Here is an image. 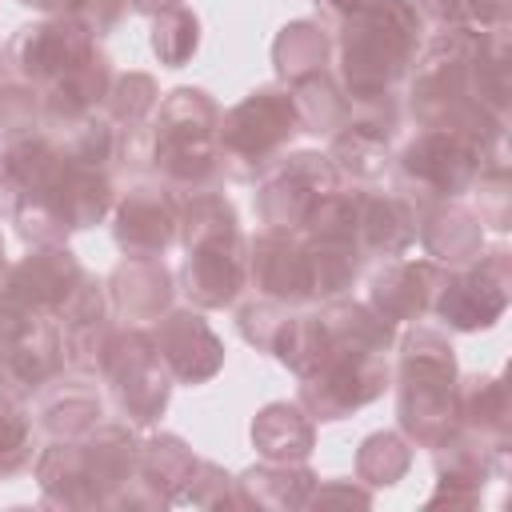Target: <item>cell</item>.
Returning a JSON list of instances; mask_svg holds the SVG:
<instances>
[{"label":"cell","mask_w":512,"mask_h":512,"mask_svg":"<svg viewBox=\"0 0 512 512\" xmlns=\"http://www.w3.org/2000/svg\"><path fill=\"white\" fill-rule=\"evenodd\" d=\"M4 68H8V64H4V52H0V80H4Z\"/></svg>","instance_id":"52"},{"label":"cell","mask_w":512,"mask_h":512,"mask_svg":"<svg viewBox=\"0 0 512 512\" xmlns=\"http://www.w3.org/2000/svg\"><path fill=\"white\" fill-rule=\"evenodd\" d=\"M304 240V264H308V296L312 300H336L344 296L364 268V256L352 240H332V236H308Z\"/></svg>","instance_id":"34"},{"label":"cell","mask_w":512,"mask_h":512,"mask_svg":"<svg viewBox=\"0 0 512 512\" xmlns=\"http://www.w3.org/2000/svg\"><path fill=\"white\" fill-rule=\"evenodd\" d=\"M128 0H76L72 8H68V16L76 20V24H84L96 40L100 36H108V32H116L120 28V20L128 16Z\"/></svg>","instance_id":"48"},{"label":"cell","mask_w":512,"mask_h":512,"mask_svg":"<svg viewBox=\"0 0 512 512\" xmlns=\"http://www.w3.org/2000/svg\"><path fill=\"white\" fill-rule=\"evenodd\" d=\"M36 460V424L24 400L0 392V476H16Z\"/></svg>","instance_id":"43"},{"label":"cell","mask_w":512,"mask_h":512,"mask_svg":"<svg viewBox=\"0 0 512 512\" xmlns=\"http://www.w3.org/2000/svg\"><path fill=\"white\" fill-rule=\"evenodd\" d=\"M216 128L220 104L204 88H172L148 120V172H156L172 196L220 188Z\"/></svg>","instance_id":"2"},{"label":"cell","mask_w":512,"mask_h":512,"mask_svg":"<svg viewBox=\"0 0 512 512\" xmlns=\"http://www.w3.org/2000/svg\"><path fill=\"white\" fill-rule=\"evenodd\" d=\"M272 68L280 84H300L332 68V32L320 20H292L272 40Z\"/></svg>","instance_id":"33"},{"label":"cell","mask_w":512,"mask_h":512,"mask_svg":"<svg viewBox=\"0 0 512 512\" xmlns=\"http://www.w3.org/2000/svg\"><path fill=\"white\" fill-rule=\"evenodd\" d=\"M272 356L296 372V376H308L324 356H328V340H324V328H320V316L316 312H292Z\"/></svg>","instance_id":"41"},{"label":"cell","mask_w":512,"mask_h":512,"mask_svg":"<svg viewBox=\"0 0 512 512\" xmlns=\"http://www.w3.org/2000/svg\"><path fill=\"white\" fill-rule=\"evenodd\" d=\"M456 348L444 332L416 324L400 336L396 364V420L408 444L440 448L456 428Z\"/></svg>","instance_id":"3"},{"label":"cell","mask_w":512,"mask_h":512,"mask_svg":"<svg viewBox=\"0 0 512 512\" xmlns=\"http://www.w3.org/2000/svg\"><path fill=\"white\" fill-rule=\"evenodd\" d=\"M248 284L256 296L280 300V304H308V264H304V240L300 232H276L260 228L248 236Z\"/></svg>","instance_id":"19"},{"label":"cell","mask_w":512,"mask_h":512,"mask_svg":"<svg viewBox=\"0 0 512 512\" xmlns=\"http://www.w3.org/2000/svg\"><path fill=\"white\" fill-rule=\"evenodd\" d=\"M96 376L108 384L112 408L132 428H152L164 416L172 384H176L168 364L160 360L148 328H140V324H124V328L108 332Z\"/></svg>","instance_id":"5"},{"label":"cell","mask_w":512,"mask_h":512,"mask_svg":"<svg viewBox=\"0 0 512 512\" xmlns=\"http://www.w3.org/2000/svg\"><path fill=\"white\" fill-rule=\"evenodd\" d=\"M108 304L124 324H156L176 296V276L168 272L164 256H124L112 276L104 280Z\"/></svg>","instance_id":"20"},{"label":"cell","mask_w":512,"mask_h":512,"mask_svg":"<svg viewBox=\"0 0 512 512\" xmlns=\"http://www.w3.org/2000/svg\"><path fill=\"white\" fill-rule=\"evenodd\" d=\"M112 240L124 256H164L176 244V196L160 180H136L112 204Z\"/></svg>","instance_id":"12"},{"label":"cell","mask_w":512,"mask_h":512,"mask_svg":"<svg viewBox=\"0 0 512 512\" xmlns=\"http://www.w3.org/2000/svg\"><path fill=\"white\" fill-rule=\"evenodd\" d=\"M424 16L412 0H364L348 20L336 24V80L348 100L396 92L424 44Z\"/></svg>","instance_id":"1"},{"label":"cell","mask_w":512,"mask_h":512,"mask_svg":"<svg viewBox=\"0 0 512 512\" xmlns=\"http://www.w3.org/2000/svg\"><path fill=\"white\" fill-rule=\"evenodd\" d=\"M148 336L176 384H208L224 368V344L200 308H168Z\"/></svg>","instance_id":"13"},{"label":"cell","mask_w":512,"mask_h":512,"mask_svg":"<svg viewBox=\"0 0 512 512\" xmlns=\"http://www.w3.org/2000/svg\"><path fill=\"white\" fill-rule=\"evenodd\" d=\"M436 456V492L428 496V508H472L480 500L484 480L504 472V456L500 448L484 444L480 436L456 428L440 448H432Z\"/></svg>","instance_id":"17"},{"label":"cell","mask_w":512,"mask_h":512,"mask_svg":"<svg viewBox=\"0 0 512 512\" xmlns=\"http://www.w3.org/2000/svg\"><path fill=\"white\" fill-rule=\"evenodd\" d=\"M148 20H152V36H148L152 56L164 68H184L196 56V48H200V20H196V12L188 4H172V8H164L156 16H148Z\"/></svg>","instance_id":"39"},{"label":"cell","mask_w":512,"mask_h":512,"mask_svg":"<svg viewBox=\"0 0 512 512\" xmlns=\"http://www.w3.org/2000/svg\"><path fill=\"white\" fill-rule=\"evenodd\" d=\"M240 220L232 200L212 188V192H192V196H176V240L188 248L200 244H224V240H240Z\"/></svg>","instance_id":"35"},{"label":"cell","mask_w":512,"mask_h":512,"mask_svg":"<svg viewBox=\"0 0 512 512\" xmlns=\"http://www.w3.org/2000/svg\"><path fill=\"white\" fill-rule=\"evenodd\" d=\"M32 132H40V88L20 76H4L0 80V144L24 140Z\"/></svg>","instance_id":"45"},{"label":"cell","mask_w":512,"mask_h":512,"mask_svg":"<svg viewBox=\"0 0 512 512\" xmlns=\"http://www.w3.org/2000/svg\"><path fill=\"white\" fill-rule=\"evenodd\" d=\"M64 368L56 316H36L16 340L0 344V392L12 400H32L44 380Z\"/></svg>","instance_id":"21"},{"label":"cell","mask_w":512,"mask_h":512,"mask_svg":"<svg viewBox=\"0 0 512 512\" xmlns=\"http://www.w3.org/2000/svg\"><path fill=\"white\" fill-rule=\"evenodd\" d=\"M84 264L68 252V244H52V248H28V256H20L16 264L4 268V284L36 312H56L68 292L80 284Z\"/></svg>","instance_id":"22"},{"label":"cell","mask_w":512,"mask_h":512,"mask_svg":"<svg viewBox=\"0 0 512 512\" xmlns=\"http://www.w3.org/2000/svg\"><path fill=\"white\" fill-rule=\"evenodd\" d=\"M96 36L76 24L72 16H44L36 24H20L4 44V64L12 76L48 88L52 80L80 68L88 56H96Z\"/></svg>","instance_id":"11"},{"label":"cell","mask_w":512,"mask_h":512,"mask_svg":"<svg viewBox=\"0 0 512 512\" xmlns=\"http://www.w3.org/2000/svg\"><path fill=\"white\" fill-rule=\"evenodd\" d=\"M180 504L192 508H236V476H228L212 460H196V472L188 488L180 492Z\"/></svg>","instance_id":"47"},{"label":"cell","mask_w":512,"mask_h":512,"mask_svg":"<svg viewBox=\"0 0 512 512\" xmlns=\"http://www.w3.org/2000/svg\"><path fill=\"white\" fill-rule=\"evenodd\" d=\"M480 32L464 28H440L428 36L408 68L412 88H408V112L416 124H440L456 108L468 104V64L480 48Z\"/></svg>","instance_id":"7"},{"label":"cell","mask_w":512,"mask_h":512,"mask_svg":"<svg viewBox=\"0 0 512 512\" xmlns=\"http://www.w3.org/2000/svg\"><path fill=\"white\" fill-rule=\"evenodd\" d=\"M112 60L104 52L88 56L80 68H72L68 76L52 80L48 88H40V128L52 132V128H64L88 112H96L108 96V84H112Z\"/></svg>","instance_id":"24"},{"label":"cell","mask_w":512,"mask_h":512,"mask_svg":"<svg viewBox=\"0 0 512 512\" xmlns=\"http://www.w3.org/2000/svg\"><path fill=\"white\" fill-rule=\"evenodd\" d=\"M292 312H296L292 304H280V300H268V296H252V300H244L236 308V328H240L244 344H252V348L272 356V348H276V340H280V332H284Z\"/></svg>","instance_id":"46"},{"label":"cell","mask_w":512,"mask_h":512,"mask_svg":"<svg viewBox=\"0 0 512 512\" xmlns=\"http://www.w3.org/2000/svg\"><path fill=\"white\" fill-rule=\"evenodd\" d=\"M404 124V100L396 92L352 100L348 124L328 140V160L336 164L340 180H380L392 164V140Z\"/></svg>","instance_id":"10"},{"label":"cell","mask_w":512,"mask_h":512,"mask_svg":"<svg viewBox=\"0 0 512 512\" xmlns=\"http://www.w3.org/2000/svg\"><path fill=\"white\" fill-rule=\"evenodd\" d=\"M392 384V364L384 352H332L308 372L300 376V396L296 404L316 420V424H332L352 416L356 408L380 400Z\"/></svg>","instance_id":"9"},{"label":"cell","mask_w":512,"mask_h":512,"mask_svg":"<svg viewBox=\"0 0 512 512\" xmlns=\"http://www.w3.org/2000/svg\"><path fill=\"white\" fill-rule=\"evenodd\" d=\"M468 192H476V208L472 212L480 216V224H488L492 232H508L512 228V176H508L504 152H496L476 172V180H472Z\"/></svg>","instance_id":"42"},{"label":"cell","mask_w":512,"mask_h":512,"mask_svg":"<svg viewBox=\"0 0 512 512\" xmlns=\"http://www.w3.org/2000/svg\"><path fill=\"white\" fill-rule=\"evenodd\" d=\"M416 244V220L396 192H356V248L360 256H404Z\"/></svg>","instance_id":"26"},{"label":"cell","mask_w":512,"mask_h":512,"mask_svg":"<svg viewBox=\"0 0 512 512\" xmlns=\"http://www.w3.org/2000/svg\"><path fill=\"white\" fill-rule=\"evenodd\" d=\"M300 132V116L288 84H260L228 112H220L216 152L228 180L252 184Z\"/></svg>","instance_id":"4"},{"label":"cell","mask_w":512,"mask_h":512,"mask_svg":"<svg viewBox=\"0 0 512 512\" xmlns=\"http://www.w3.org/2000/svg\"><path fill=\"white\" fill-rule=\"evenodd\" d=\"M444 276V264L436 260H408V256H392L384 260L372 276H368V296L364 304L372 312H380L388 324H416L420 316H428L436 284Z\"/></svg>","instance_id":"18"},{"label":"cell","mask_w":512,"mask_h":512,"mask_svg":"<svg viewBox=\"0 0 512 512\" xmlns=\"http://www.w3.org/2000/svg\"><path fill=\"white\" fill-rule=\"evenodd\" d=\"M4 216L12 220L16 236L28 248H52V244H64L72 236L68 220L60 216V208L52 200H16L4 208Z\"/></svg>","instance_id":"44"},{"label":"cell","mask_w":512,"mask_h":512,"mask_svg":"<svg viewBox=\"0 0 512 512\" xmlns=\"http://www.w3.org/2000/svg\"><path fill=\"white\" fill-rule=\"evenodd\" d=\"M80 448H84V464H88V476L96 484L100 508H112V500L120 496V488L136 472L140 436L132 432L128 420H100L88 436H80Z\"/></svg>","instance_id":"25"},{"label":"cell","mask_w":512,"mask_h":512,"mask_svg":"<svg viewBox=\"0 0 512 512\" xmlns=\"http://www.w3.org/2000/svg\"><path fill=\"white\" fill-rule=\"evenodd\" d=\"M416 240L424 244L428 260L444 268H464L484 252V224L460 200H436L416 216Z\"/></svg>","instance_id":"23"},{"label":"cell","mask_w":512,"mask_h":512,"mask_svg":"<svg viewBox=\"0 0 512 512\" xmlns=\"http://www.w3.org/2000/svg\"><path fill=\"white\" fill-rule=\"evenodd\" d=\"M288 92H292V104H296V116H300V132H312V136L332 140L348 124L352 100H348V92H344V84L336 80L332 68H324V72L292 84Z\"/></svg>","instance_id":"36"},{"label":"cell","mask_w":512,"mask_h":512,"mask_svg":"<svg viewBox=\"0 0 512 512\" xmlns=\"http://www.w3.org/2000/svg\"><path fill=\"white\" fill-rule=\"evenodd\" d=\"M320 504H372V488H356L352 480H316L304 508H320Z\"/></svg>","instance_id":"49"},{"label":"cell","mask_w":512,"mask_h":512,"mask_svg":"<svg viewBox=\"0 0 512 512\" xmlns=\"http://www.w3.org/2000/svg\"><path fill=\"white\" fill-rule=\"evenodd\" d=\"M52 204L60 208V216L68 220L72 232L96 228L116 204V188H112L108 168H88V164L68 160L60 172V184L52 192Z\"/></svg>","instance_id":"32"},{"label":"cell","mask_w":512,"mask_h":512,"mask_svg":"<svg viewBox=\"0 0 512 512\" xmlns=\"http://www.w3.org/2000/svg\"><path fill=\"white\" fill-rule=\"evenodd\" d=\"M456 416L460 428L480 436L484 444L508 452V420H512V404H508V388L500 376H464L456 380Z\"/></svg>","instance_id":"30"},{"label":"cell","mask_w":512,"mask_h":512,"mask_svg":"<svg viewBox=\"0 0 512 512\" xmlns=\"http://www.w3.org/2000/svg\"><path fill=\"white\" fill-rule=\"evenodd\" d=\"M316 480L320 476L304 464L264 460L236 476V508H304Z\"/></svg>","instance_id":"31"},{"label":"cell","mask_w":512,"mask_h":512,"mask_svg":"<svg viewBox=\"0 0 512 512\" xmlns=\"http://www.w3.org/2000/svg\"><path fill=\"white\" fill-rule=\"evenodd\" d=\"M508 292H512V256L500 244L492 252H480V260L464 268H444L428 312L452 332H480L508 312Z\"/></svg>","instance_id":"8"},{"label":"cell","mask_w":512,"mask_h":512,"mask_svg":"<svg viewBox=\"0 0 512 512\" xmlns=\"http://www.w3.org/2000/svg\"><path fill=\"white\" fill-rule=\"evenodd\" d=\"M24 8H36V12H44V16H68V8L76 4V0H20Z\"/></svg>","instance_id":"51"},{"label":"cell","mask_w":512,"mask_h":512,"mask_svg":"<svg viewBox=\"0 0 512 512\" xmlns=\"http://www.w3.org/2000/svg\"><path fill=\"white\" fill-rule=\"evenodd\" d=\"M104 420V396L88 372H56L32 396V424L48 440H80Z\"/></svg>","instance_id":"16"},{"label":"cell","mask_w":512,"mask_h":512,"mask_svg":"<svg viewBox=\"0 0 512 512\" xmlns=\"http://www.w3.org/2000/svg\"><path fill=\"white\" fill-rule=\"evenodd\" d=\"M36 484H40L44 500L56 508H100L80 440H52L36 456Z\"/></svg>","instance_id":"29"},{"label":"cell","mask_w":512,"mask_h":512,"mask_svg":"<svg viewBox=\"0 0 512 512\" xmlns=\"http://www.w3.org/2000/svg\"><path fill=\"white\" fill-rule=\"evenodd\" d=\"M156 104H160V88H156V80L148 72H116L100 112L116 128H140V124L152 120Z\"/></svg>","instance_id":"40"},{"label":"cell","mask_w":512,"mask_h":512,"mask_svg":"<svg viewBox=\"0 0 512 512\" xmlns=\"http://www.w3.org/2000/svg\"><path fill=\"white\" fill-rule=\"evenodd\" d=\"M408 468H412V444L404 440V432L364 436L356 452V480H364L368 488H392L408 476Z\"/></svg>","instance_id":"38"},{"label":"cell","mask_w":512,"mask_h":512,"mask_svg":"<svg viewBox=\"0 0 512 512\" xmlns=\"http://www.w3.org/2000/svg\"><path fill=\"white\" fill-rule=\"evenodd\" d=\"M252 444L260 460L276 464H304L316 448V420L288 400H272L252 420Z\"/></svg>","instance_id":"28"},{"label":"cell","mask_w":512,"mask_h":512,"mask_svg":"<svg viewBox=\"0 0 512 512\" xmlns=\"http://www.w3.org/2000/svg\"><path fill=\"white\" fill-rule=\"evenodd\" d=\"M56 140V148L64 152V160L72 164H88V168H108L116 160V140H120V128L96 108L64 128H52L48 132Z\"/></svg>","instance_id":"37"},{"label":"cell","mask_w":512,"mask_h":512,"mask_svg":"<svg viewBox=\"0 0 512 512\" xmlns=\"http://www.w3.org/2000/svg\"><path fill=\"white\" fill-rule=\"evenodd\" d=\"M316 4V20L324 24V28H336L340 20H348L364 0H312Z\"/></svg>","instance_id":"50"},{"label":"cell","mask_w":512,"mask_h":512,"mask_svg":"<svg viewBox=\"0 0 512 512\" xmlns=\"http://www.w3.org/2000/svg\"><path fill=\"white\" fill-rule=\"evenodd\" d=\"M316 316H320V328H324V340L332 352L368 356V352H388L396 344V324H388L364 300L336 296V300H324V308Z\"/></svg>","instance_id":"27"},{"label":"cell","mask_w":512,"mask_h":512,"mask_svg":"<svg viewBox=\"0 0 512 512\" xmlns=\"http://www.w3.org/2000/svg\"><path fill=\"white\" fill-rule=\"evenodd\" d=\"M180 292L188 296L192 308H232L240 292L248 288V236L224 240V244H200L188 248L180 276Z\"/></svg>","instance_id":"15"},{"label":"cell","mask_w":512,"mask_h":512,"mask_svg":"<svg viewBox=\"0 0 512 512\" xmlns=\"http://www.w3.org/2000/svg\"><path fill=\"white\" fill-rule=\"evenodd\" d=\"M340 188V172L328 160V152L300 148L280 152L260 176H256V220L276 232H300L308 216L320 208L324 196Z\"/></svg>","instance_id":"6"},{"label":"cell","mask_w":512,"mask_h":512,"mask_svg":"<svg viewBox=\"0 0 512 512\" xmlns=\"http://www.w3.org/2000/svg\"><path fill=\"white\" fill-rule=\"evenodd\" d=\"M196 460L200 456H192V448L180 436H172V432H156V436L140 440L136 472L120 488L112 508H164V504H180V492L188 488V480L196 472Z\"/></svg>","instance_id":"14"}]
</instances>
